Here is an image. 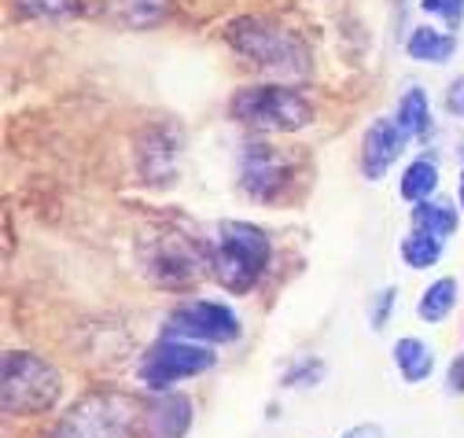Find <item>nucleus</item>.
Here are the masks:
<instances>
[{"instance_id": "obj_1", "label": "nucleus", "mask_w": 464, "mask_h": 438, "mask_svg": "<svg viewBox=\"0 0 464 438\" xmlns=\"http://www.w3.org/2000/svg\"><path fill=\"white\" fill-rule=\"evenodd\" d=\"M225 41L237 56H244L251 67L280 74V78H303L310 74V48L299 33L284 30L273 19L262 15H240L225 26Z\"/></svg>"}, {"instance_id": "obj_2", "label": "nucleus", "mask_w": 464, "mask_h": 438, "mask_svg": "<svg viewBox=\"0 0 464 438\" xmlns=\"http://www.w3.org/2000/svg\"><path fill=\"white\" fill-rule=\"evenodd\" d=\"M269 240L262 229L247 222H221L214 233V243L207 251V269L210 277L232 291V295H247L269 265Z\"/></svg>"}, {"instance_id": "obj_3", "label": "nucleus", "mask_w": 464, "mask_h": 438, "mask_svg": "<svg viewBox=\"0 0 464 438\" xmlns=\"http://www.w3.org/2000/svg\"><path fill=\"white\" fill-rule=\"evenodd\" d=\"M228 115L258 133H299L314 122V103L287 85H247L232 96Z\"/></svg>"}, {"instance_id": "obj_4", "label": "nucleus", "mask_w": 464, "mask_h": 438, "mask_svg": "<svg viewBox=\"0 0 464 438\" xmlns=\"http://www.w3.org/2000/svg\"><path fill=\"white\" fill-rule=\"evenodd\" d=\"M63 395V379L44 357L30 350L5 354V376H0V402L8 416H37L48 413Z\"/></svg>"}, {"instance_id": "obj_5", "label": "nucleus", "mask_w": 464, "mask_h": 438, "mask_svg": "<svg viewBox=\"0 0 464 438\" xmlns=\"http://www.w3.org/2000/svg\"><path fill=\"white\" fill-rule=\"evenodd\" d=\"M137 402L119 391H92L78 398L55 424L52 438H133Z\"/></svg>"}, {"instance_id": "obj_6", "label": "nucleus", "mask_w": 464, "mask_h": 438, "mask_svg": "<svg viewBox=\"0 0 464 438\" xmlns=\"http://www.w3.org/2000/svg\"><path fill=\"white\" fill-rule=\"evenodd\" d=\"M214 350L203 347V343H192V339H173L166 336L162 343H155L144 361H140V383L151 391H169L173 383L181 379H192V376H203L207 368H214Z\"/></svg>"}, {"instance_id": "obj_7", "label": "nucleus", "mask_w": 464, "mask_h": 438, "mask_svg": "<svg viewBox=\"0 0 464 438\" xmlns=\"http://www.w3.org/2000/svg\"><path fill=\"white\" fill-rule=\"evenodd\" d=\"M166 336L192 339V343H232L240 336V317L225 302H185L166 317Z\"/></svg>"}, {"instance_id": "obj_8", "label": "nucleus", "mask_w": 464, "mask_h": 438, "mask_svg": "<svg viewBox=\"0 0 464 438\" xmlns=\"http://www.w3.org/2000/svg\"><path fill=\"white\" fill-rule=\"evenodd\" d=\"M287 177H292V167H287V158L269 148V144H247L244 148V158H240V185L251 199L258 203H273Z\"/></svg>"}, {"instance_id": "obj_9", "label": "nucleus", "mask_w": 464, "mask_h": 438, "mask_svg": "<svg viewBox=\"0 0 464 438\" xmlns=\"http://www.w3.org/2000/svg\"><path fill=\"white\" fill-rule=\"evenodd\" d=\"M144 265H148L155 284L181 288V284H192L199 277V251H192V243L185 236L166 233V236L151 240Z\"/></svg>"}, {"instance_id": "obj_10", "label": "nucleus", "mask_w": 464, "mask_h": 438, "mask_svg": "<svg viewBox=\"0 0 464 438\" xmlns=\"http://www.w3.org/2000/svg\"><path fill=\"white\" fill-rule=\"evenodd\" d=\"M410 137L401 133V126L394 119H376L369 129H365V140H362V174L369 181H380L394 162L398 155L405 151Z\"/></svg>"}, {"instance_id": "obj_11", "label": "nucleus", "mask_w": 464, "mask_h": 438, "mask_svg": "<svg viewBox=\"0 0 464 438\" xmlns=\"http://www.w3.org/2000/svg\"><path fill=\"white\" fill-rule=\"evenodd\" d=\"M192 424V402L181 395H166L148 409V431L151 438H181Z\"/></svg>"}, {"instance_id": "obj_12", "label": "nucleus", "mask_w": 464, "mask_h": 438, "mask_svg": "<svg viewBox=\"0 0 464 438\" xmlns=\"http://www.w3.org/2000/svg\"><path fill=\"white\" fill-rule=\"evenodd\" d=\"M405 52H410V60H417V63H435V67H442V63L453 60L457 41H453V33L420 26V30L410 33V41H405Z\"/></svg>"}, {"instance_id": "obj_13", "label": "nucleus", "mask_w": 464, "mask_h": 438, "mask_svg": "<svg viewBox=\"0 0 464 438\" xmlns=\"http://www.w3.org/2000/svg\"><path fill=\"white\" fill-rule=\"evenodd\" d=\"M394 365H398L405 383H424L435 372V354H431V347L424 339L405 336V339L394 343Z\"/></svg>"}, {"instance_id": "obj_14", "label": "nucleus", "mask_w": 464, "mask_h": 438, "mask_svg": "<svg viewBox=\"0 0 464 438\" xmlns=\"http://www.w3.org/2000/svg\"><path fill=\"white\" fill-rule=\"evenodd\" d=\"M394 122L401 126V133L410 137V140L428 137V129H431V103H428V96H424L420 89L401 92L398 111H394Z\"/></svg>"}, {"instance_id": "obj_15", "label": "nucleus", "mask_w": 464, "mask_h": 438, "mask_svg": "<svg viewBox=\"0 0 464 438\" xmlns=\"http://www.w3.org/2000/svg\"><path fill=\"white\" fill-rule=\"evenodd\" d=\"M413 229H424L439 240H450L457 233V210L446 199H424L413 203Z\"/></svg>"}, {"instance_id": "obj_16", "label": "nucleus", "mask_w": 464, "mask_h": 438, "mask_svg": "<svg viewBox=\"0 0 464 438\" xmlns=\"http://www.w3.org/2000/svg\"><path fill=\"white\" fill-rule=\"evenodd\" d=\"M435 188H439V167H435V162H428V158L410 162V167H405V174H401V181H398V195L410 199V203L431 199Z\"/></svg>"}, {"instance_id": "obj_17", "label": "nucleus", "mask_w": 464, "mask_h": 438, "mask_svg": "<svg viewBox=\"0 0 464 438\" xmlns=\"http://www.w3.org/2000/svg\"><path fill=\"white\" fill-rule=\"evenodd\" d=\"M453 306H457V281L453 277H442L431 288H424V295L417 302V313H420V320L439 324V320H446L453 313Z\"/></svg>"}, {"instance_id": "obj_18", "label": "nucleus", "mask_w": 464, "mask_h": 438, "mask_svg": "<svg viewBox=\"0 0 464 438\" xmlns=\"http://www.w3.org/2000/svg\"><path fill=\"white\" fill-rule=\"evenodd\" d=\"M442 247H446V240H439V236H431L424 229H413L410 236L401 240V262L410 269H431L442 258Z\"/></svg>"}, {"instance_id": "obj_19", "label": "nucleus", "mask_w": 464, "mask_h": 438, "mask_svg": "<svg viewBox=\"0 0 464 438\" xmlns=\"http://www.w3.org/2000/svg\"><path fill=\"white\" fill-rule=\"evenodd\" d=\"M15 5L34 19H60V15H71L78 8L74 0H15Z\"/></svg>"}, {"instance_id": "obj_20", "label": "nucleus", "mask_w": 464, "mask_h": 438, "mask_svg": "<svg viewBox=\"0 0 464 438\" xmlns=\"http://www.w3.org/2000/svg\"><path fill=\"white\" fill-rule=\"evenodd\" d=\"M420 8H424L428 15L446 19L450 26H457V23L464 19V0H420Z\"/></svg>"}, {"instance_id": "obj_21", "label": "nucleus", "mask_w": 464, "mask_h": 438, "mask_svg": "<svg viewBox=\"0 0 464 438\" xmlns=\"http://www.w3.org/2000/svg\"><path fill=\"white\" fill-rule=\"evenodd\" d=\"M391 306H394V288H383V291L372 299V306H369V320H372V328H383V324H387Z\"/></svg>"}, {"instance_id": "obj_22", "label": "nucleus", "mask_w": 464, "mask_h": 438, "mask_svg": "<svg viewBox=\"0 0 464 438\" xmlns=\"http://www.w3.org/2000/svg\"><path fill=\"white\" fill-rule=\"evenodd\" d=\"M126 8H130V23H137V26H148L151 23V15L144 12L148 0H126Z\"/></svg>"}, {"instance_id": "obj_23", "label": "nucleus", "mask_w": 464, "mask_h": 438, "mask_svg": "<svg viewBox=\"0 0 464 438\" xmlns=\"http://www.w3.org/2000/svg\"><path fill=\"white\" fill-rule=\"evenodd\" d=\"M343 438H383V427H376V424H362V427H351Z\"/></svg>"}, {"instance_id": "obj_24", "label": "nucleus", "mask_w": 464, "mask_h": 438, "mask_svg": "<svg viewBox=\"0 0 464 438\" xmlns=\"http://www.w3.org/2000/svg\"><path fill=\"white\" fill-rule=\"evenodd\" d=\"M450 387L453 391H464V357L453 361V368H450Z\"/></svg>"}, {"instance_id": "obj_25", "label": "nucleus", "mask_w": 464, "mask_h": 438, "mask_svg": "<svg viewBox=\"0 0 464 438\" xmlns=\"http://www.w3.org/2000/svg\"><path fill=\"white\" fill-rule=\"evenodd\" d=\"M450 103H453V111H460V115H464V78L453 85V96H450Z\"/></svg>"}, {"instance_id": "obj_26", "label": "nucleus", "mask_w": 464, "mask_h": 438, "mask_svg": "<svg viewBox=\"0 0 464 438\" xmlns=\"http://www.w3.org/2000/svg\"><path fill=\"white\" fill-rule=\"evenodd\" d=\"M457 195H460V210H464V170H460V188H457Z\"/></svg>"}]
</instances>
